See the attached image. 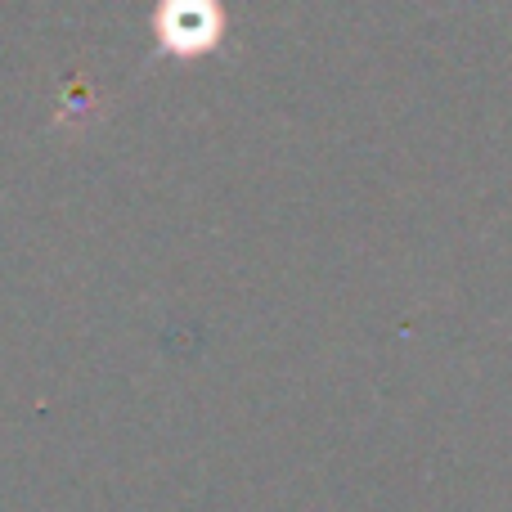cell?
I'll use <instances>...</instances> for the list:
<instances>
[{
  "instance_id": "6da1fadb",
  "label": "cell",
  "mask_w": 512,
  "mask_h": 512,
  "mask_svg": "<svg viewBox=\"0 0 512 512\" xmlns=\"http://www.w3.org/2000/svg\"><path fill=\"white\" fill-rule=\"evenodd\" d=\"M225 32H230V14L207 0H171L153 14V36L158 50L167 59H207L212 50H221Z\"/></svg>"
}]
</instances>
